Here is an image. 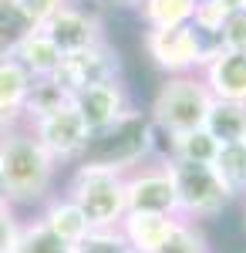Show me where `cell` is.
Listing matches in <instances>:
<instances>
[{"label": "cell", "instance_id": "1", "mask_svg": "<svg viewBox=\"0 0 246 253\" xmlns=\"http://www.w3.org/2000/svg\"><path fill=\"white\" fill-rule=\"evenodd\" d=\"M57 169L61 166L44 152V145L34 138V132L27 125H20L0 145V172H3V182H7V193H10L14 206L47 203L57 182Z\"/></svg>", "mask_w": 246, "mask_h": 253}, {"label": "cell", "instance_id": "2", "mask_svg": "<svg viewBox=\"0 0 246 253\" xmlns=\"http://www.w3.org/2000/svg\"><path fill=\"white\" fill-rule=\"evenodd\" d=\"M155 149H159V132L152 125L149 112H125L115 125L101 128V132H91L88 138V149L78 162L84 166H105L118 175H128L132 169H138L142 162L155 159ZM75 162V166H78Z\"/></svg>", "mask_w": 246, "mask_h": 253}, {"label": "cell", "instance_id": "3", "mask_svg": "<svg viewBox=\"0 0 246 253\" xmlns=\"http://www.w3.org/2000/svg\"><path fill=\"white\" fill-rule=\"evenodd\" d=\"M64 196L84 213L91 230H118V223L125 219V175L112 172L105 166H84L78 162L68 182Z\"/></svg>", "mask_w": 246, "mask_h": 253}, {"label": "cell", "instance_id": "4", "mask_svg": "<svg viewBox=\"0 0 246 253\" xmlns=\"http://www.w3.org/2000/svg\"><path fill=\"white\" fill-rule=\"evenodd\" d=\"M209 108H212V95H209L206 81L199 75H179V78H162V84L155 88L149 118L159 135L172 138L203 128Z\"/></svg>", "mask_w": 246, "mask_h": 253}, {"label": "cell", "instance_id": "5", "mask_svg": "<svg viewBox=\"0 0 246 253\" xmlns=\"http://www.w3.org/2000/svg\"><path fill=\"white\" fill-rule=\"evenodd\" d=\"M142 47H145L149 61L165 78L203 75V68L223 51L212 38H203L192 24H182V27H145Z\"/></svg>", "mask_w": 246, "mask_h": 253}, {"label": "cell", "instance_id": "6", "mask_svg": "<svg viewBox=\"0 0 246 253\" xmlns=\"http://www.w3.org/2000/svg\"><path fill=\"white\" fill-rule=\"evenodd\" d=\"M169 162V175L175 186V216L189 223H206L223 216L236 203L226 182L216 175L212 166H192V162Z\"/></svg>", "mask_w": 246, "mask_h": 253}, {"label": "cell", "instance_id": "7", "mask_svg": "<svg viewBox=\"0 0 246 253\" xmlns=\"http://www.w3.org/2000/svg\"><path fill=\"white\" fill-rule=\"evenodd\" d=\"M125 206L128 213L175 216V186H172L165 156L149 159L125 175Z\"/></svg>", "mask_w": 246, "mask_h": 253}, {"label": "cell", "instance_id": "8", "mask_svg": "<svg viewBox=\"0 0 246 253\" xmlns=\"http://www.w3.org/2000/svg\"><path fill=\"white\" fill-rule=\"evenodd\" d=\"M122 78V54L118 47H112L108 41H101L88 51H78V54H64L61 58V68H57L54 81L75 98L95 84H105V81Z\"/></svg>", "mask_w": 246, "mask_h": 253}, {"label": "cell", "instance_id": "9", "mask_svg": "<svg viewBox=\"0 0 246 253\" xmlns=\"http://www.w3.org/2000/svg\"><path fill=\"white\" fill-rule=\"evenodd\" d=\"M41 31L54 41V47L61 54H78V51H88V47H95L101 41H108L105 38V20H101V14H98L95 7L75 3V0H68Z\"/></svg>", "mask_w": 246, "mask_h": 253}, {"label": "cell", "instance_id": "10", "mask_svg": "<svg viewBox=\"0 0 246 253\" xmlns=\"http://www.w3.org/2000/svg\"><path fill=\"white\" fill-rule=\"evenodd\" d=\"M27 128L34 132V138L44 145V152L54 159L57 166H75L78 159L84 156L88 138H91L88 125L75 112V105H68V108H61L54 115L41 118L34 125H27Z\"/></svg>", "mask_w": 246, "mask_h": 253}, {"label": "cell", "instance_id": "11", "mask_svg": "<svg viewBox=\"0 0 246 253\" xmlns=\"http://www.w3.org/2000/svg\"><path fill=\"white\" fill-rule=\"evenodd\" d=\"M71 105L81 115V122L88 125V132H101V128L115 125L125 112H132V95H128L125 81L115 78V81H105V84H95V88L75 95Z\"/></svg>", "mask_w": 246, "mask_h": 253}, {"label": "cell", "instance_id": "12", "mask_svg": "<svg viewBox=\"0 0 246 253\" xmlns=\"http://www.w3.org/2000/svg\"><path fill=\"white\" fill-rule=\"evenodd\" d=\"M199 78L206 81L216 101H240L246 105V54L243 51H219L203 68Z\"/></svg>", "mask_w": 246, "mask_h": 253}, {"label": "cell", "instance_id": "13", "mask_svg": "<svg viewBox=\"0 0 246 253\" xmlns=\"http://www.w3.org/2000/svg\"><path fill=\"white\" fill-rule=\"evenodd\" d=\"M179 226V216H155V213H125L118 223V233L125 236L132 253H159L162 243Z\"/></svg>", "mask_w": 246, "mask_h": 253}, {"label": "cell", "instance_id": "14", "mask_svg": "<svg viewBox=\"0 0 246 253\" xmlns=\"http://www.w3.org/2000/svg\"><path fill=\"white\" fill-rule=\"evenodd\" d=\"M10 58L17 61L31 78H54L64 54L57 51L54 41L47 38L41 27H34V31H27V34L10 47Z\"/></svg>", "mask_w": 246, "mask_h": 253}, {"label": "cell", "instance_id": "15", "mask_svg": "<svg viewBox=\"0 0 246 253\" xmlns=\"http://www.w3.org/2000/svg\"><path fill=\"white\" fill-rule=\"evenodd\" d=\"M38 219L57 236V240H61V243H68V247L81 243L84 236L91 233V226H88L84 213H81V210H78V206L64 193H61V196H51V199L44 203V210H41Z\"/></svg>", "mask_w": 246, "mask_h": 253}, {"label": "cell", "instance_id": "16", "mask_svg": "<svg viewBox=\"0 0 246 253\" xmlns=\"http://www.w3.org/2000/svg\"><path fill=\"white\" fill-rule=\"evenodd\" d=\"M203 128H206L219 145L246 142V105H240V101H216V98H212V108H209Z\"/></svg>", "mask_w": 246, "mask_h": 253}, {"label": "cell", "instance_id": "17", "mask_svg": "<svg viewBox=\"0 0 246 253\" xmlns=\"http://www.w3.org/2000/svg\"><path fill=\"white\" fill-rule=\"evenodd\" d=\"M219 156V142L209 135L206 128H196V132H182V135H172L165 142V159L172 162H192V166H212Z\"/></svg>", "mask_w": 246, "mask_h": 253}, {"label": "cell", "instance_id": "18", "mask_svg": "<svg viewBox=\"0 0 246 253\" xmlns=\"http://www.w3.org/2000/svg\"><path fill=\"white\" fill-rule=\"evenodd\" d=\"M68 105H71V95H68L54 78H34L31 91H27V101H24L20 118H24V125H34V122L54 115V112L68 108Z\"/></svg>", "mask_w": 246, "mask_h": 253}, {"label": "cell", "instance_id": "19", "mask_svg": "<svg viewBox=\"0 0 246 253\" xmlns=\"http://www.w3.org/2000/svg\"><path fill=\"white\" fill-rule=\"evenodd\" d=\"M34 78L20 68L10 54H0V112L3 115H20L24 112V101L31 91Z\"/></svg>", "mask_w": 246, "mask_h": 253}, {"label": "cell", "instance_id": "20", "mask_svg": "<svg viewBox=\"0 0 246 253\" xmlns=\"http://www.w3.org/2000/svg\"><path fill=\"white\" fill-rule=\"evenodd\" d=\"M199 0H142L138 3V17L145 27H182L192 24Z\"/></svg>", "mask_w": 246, "mask_h": 253}, {"label": "cell", "instance_id": "21", "mask_svg": "<svg viewBox=\"0 0 246 253\" xmlns=\"http://www.w3.org/2000/svg\"><path fill=\"white\" fill-rule=\"evenodd\" d=\"M212 169L236 199H246V142L219 145V156L212 162Z\"/></svg>", "mask_w": 246, "mask_h": 253}, {"label": "cell", "instance_id": "22", "mask_svg": "<svg viewBox=\"0 0 246 253\" xmlns=\"http://www.w3.org/2000/svg\"><path fill=\"white\" fill-rule=\"evenodd\" d=\"M10 253H71V247L61 243L41 219H20V230Z\"/></svg>", "mask_w": 246, "mask_h": 253}, {"label": "cell", "instance_id": "23", "mask_svg": "<svg viewBox=\"0 0 246 253\" xmlns=\"http://www.w3.org/2000/svg\"><path fill=\"white\" fill-rule=\"evenodd\" d=\"M159 253H212V247H209V236L199 223L179 219V226L172 230V236L162 243Z\"/></svg>", "mask_w": 246, "mask_h": 253}, {"label": "cell", "instance_id": "24", "mask_svg": "<svg viewBox=\"0 0 246 253\" xmlns=\"http://www.w3.org/2000/svg\"><path fill=\"white\" fill-rule=\"evenodd\" d=\"M27 31H34V27L24 20V14L14 7V0H0V54H10V47Z\"/></svg>", "mask_w": 246, "mask_h": 253}, {"label": "cell", "instance_id": "25", "mask_svg": "<svg viewBox=\"0 0 246 253\" xmlns=\"http://www.w3.org/2000/svg\"><path fill=\"white\" fill-rule=\"evenodd\" d=\"M71 253H132V250L118 230H91L81 243L71 247Z\"/></svg>", "mask_w": 246, "mask_h": 253}, {"label": "cell", "instance_id": "26", "mask_svg": "<svg viewBox=\"0 0 246 253\" xmlns=\"http://www.w3.org/2000/svg\"><path fill=\"white\" fill-rule=\"evenodd\" d=\"M64 3H68V0H14V7L24 14V20H27L31 27H44Z\"/></svg>", "mask_w": 246, "mask_h": 253}, {"label": "cell", "instance_id": "27", "mask_svg": "<svg viewBox=\"0 0 246 253\" xmlns=\"http://www.w3.org/2000/svg\"><path fill=\"white\" fill-rule=\"evenodd\" d=\"M219 47L223 51H243L246 54V10L243 14H233L219 31Z\"/></svg>", "mask_w": 246, "mask_h": 253}, {"label": "cell", "instance_id": "28", "mask_svg": "<svg viewBox=\"0 0 246 253\" xmlns=\"http://www.w3.org/2000/svg\"><path fill=\"white\" fill-rule=\"evenodd\" d=\"M17 230H20V216L10 203L0 206V253H10L14 250V240H17Z\"/></svg>", "mask_w": 246, "mask_h": 253}, {"label": "cell", "instance_id": "29", "mask_svg": "<svg viewBox=\"0 0 246 253\" xmlns=\"http://www.w3.org/2000/svg\"><path fill=\"white\" fill-rule=\"evenodd\" d=\"M209 7H216L223 17H233V14H243L246 10V0H203Z\"/></svg>", "mask_w": 246, "mask_h": 253}, {"label": "cell", "instance_id": "30", "mask_svg": "<svg viewBox=\"0 0 246 253\" xmlns=\"http://www.w3.org/2000/svg\"><path fill=\"white\" fill-rule=\"evenodd\" d=\"M20 125H24V118H20V115H3V112H0V145L14 135Z\"/></svg>", "mask_w": 246, "mask_h": 253}, {"label": "cell", "instance_id": "31", "mask_svg": "<svg viewBox=\"0 0 246 253\" xmlns=\"http://www.w3.org/2000/svg\"><path fill=\"white\" fill-rule=\"evenodd\" d=\"M101 7H115V10H138L142 0H98Z\"/></svg>", "mask_w": 246, "mask_h": 253}, {"label": "cell", "instance_id": "32", "mask_svg": "<svg viewBox=\"0 0 246 253\" xmlns=\"http://www.w3.org/2000/svg\"><path fill=\"white\" fill-rule=\"evenodd\" d=\"M3 203H10V193H7V182H3V172H0V206H3ZM10 206H14V203H10Z\"/></svg>", "mask_w": 246, "mask_h": 253}, {"label": "cell", "instance_id": "33", "mask_svg": "<svg viewBox=\"0 0 246 253\" xmlns=\"http://www.w3.org/2000/svg\"><path fill=\"white\" fill-rule=\"evenodd\" d=\"M243 226H246V199H243Z\"/></svg>", "mask_w": 246, "mask_h": 253}]
</instances>
